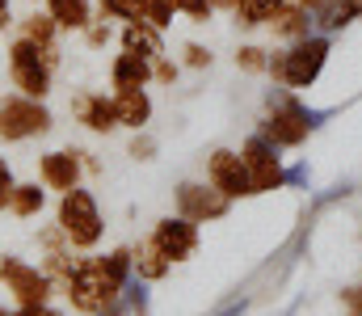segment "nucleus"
<instances>
[{"instance_id":"27","label":"nucleus","mask_w":362,"mask_h":316,"mask_svg":"<svg viewBox=\"0 0 362 316\" xmlns=\"http://www.w3.org/2000/svg\"><path fill=\"white\" fill-rule=\"evenodd\" d=\"M185 68H211V51L206 47H198V42H185Z\"/></svg>"},{"instance_id":"5","label":"nucleus","mask_w":362,"mask_h":316,"mask_svg":"<svg viewBox=\"0 0 362 316\" xmlns=\"http://www.w3.org/2000/svg\"><path fill=\"white\" fill-rule=\"evenodd\" d=\"M59 228L68 232V245H76V249H93L101 240V215H97V199H93L89 190H81V186L64 190Z\"/></svg>"},{"instance_id":"10","label":"nucleus","mask_w":362,"mask_h":316,"mask_svg":"<svg viewBox=\"0 0 362 316\" xmlns=\"http://www.w3.org/2000/svg\"><path fill=\"white\" fill-rule=\"evenodd\" d=\"M228 194L215 190V186H194V182H181L177 186V215H185L189 223H206V219H223L228 215Z\"/></svg>"},{"instance_id":"24","label":"nucleus","mask_w":362,"mask_h":316,"mask_svg":"<svg viewBox=\"0 0 362 316\" xmlns=\"http://www.w3.org/2000/svg\"><path fill=\"white\" fill-rule=\"evenodd\" d=\"M236 68L240 72H270V51L266 47H257V42H245L240 51H236Z\"/></svg>"},{"instance_id":"29","label":"nucleus","mask_w":362,"mask_h":316,"mask_svg":"<svg viewBox=\"0 0 362 316\" xmlns=\"http://www.w3.org/2000/svg\"><path fill=\"white\" fill-rule=\"evenodd\" d=\"M85 38H89V47H105V42H110V25H105V17L85 25Z\"/></svg>"},{"instance_id":"26","label":"nucleus","mask_w":362,"mask_h":316,"mask_svg":"<svg viewBox=\"0 0 362 316\" xmlns=\"http://www.w3.org/2000/svg\"><path fill=\"white\" fill-rule=\"evenodd\" d=\"M177 72H181V68L169 59V55H160V59L152 64V81H160V85H173V81H177Z\"/></svg>"},{"instance_id":"30","label":"nucleus","mask_w":362,"mask_h":316,"mask_svg":"<svg viewBox=\"0 0 362 316\" xmlns=\"http://www.w3.org/2000/svg\"><path fill=\"white\" fill-rule=\"evenodd\" d=\"M127 300H131V308L139 316H148V291H144V283H127Z\"/></svg>"},{"instance_id":"20","label":"nucleus","mask_w":362,"mask_h":316,"mask_svg":"<svg viewBox=\"0 0 362 316\" xmlns=\"http://www.w3.org/2000/svg\"><path fill=\"white\" fill-rule=\"evenodd\" d=\"M131 257H135L139 279H148V283H152V279H165V274H169V266H173V262L160 253V245H156L152 236H148V240H139V249H135Z\"/></svg>"},{"instance_id":"21","label":"nucleus","mask_w":362,"mask_h":316,"mask_svg":"<svg viewBox=\"0 0 362 316\" xmlns=\"http://www.w3.org/2000/svg\"><path fill=\"white\" fill-rule=\"evenodd\" d=\"M21 38H30V42H38V47H55V34H59V21L51 17V13H30L25 21H21Z\"/></svg>"},{"instance_id":"15","label":"nucleus","mask_w":362,"mask_h":316,"mask_svg":"<svg viewBox=\"0 0 362 316\" xmlns=\"http://www.w3.org/2000/svg\"><path fill=\"white\" fill-rule=\"evenodd\" d=\"M148 81H152V59L131 55V51L114 55V64H110V85L114 89H144Z\"/></svg>"},{"instance_id":"36","label":"nucleus","mask_w":362,"mask_h":316,"mask_svg":"<svg viewBox=\"0 0 362 316\" xmlns=\"http://www.w3.org/2000/svg\"><path fill=\"white\" fill-rule=\"evenodd\" d=\"M0 316H13V312H4V308H0Z\"/></svg>"},{"instance_id":"33","label":"nucleus","mask_w":362,"mask_h":316,"mask_svg":"<svg viewBox=\"0 0 362 316\" xmlns=\"http://www.w3.org/2000/svg\"><path fill=\"white\" fill-rule=\"evenodd\" d=\"M341 300H346V308H350V312H362V287H350Z\"/></svg>"},{"instance_id":"8","label":"nucleus","mask_w":362,"mask_h":316,"mask_svg":"<svg viewBox=\"0 0 362 316\" xmlns=\"http://www.w3.org/2000/svg\"><path fill=\"white\" fill-rule=\"evenodd\" d=\"M206 182L215 190H223L228 199H249L253 194V177H249V165L240 152H228V148H215L206 156Z\"/></svg>"},{"instance_id":"28","label":"nucleus","mask_w":362,"mask_h":316,"mask_svg":"<svg viewBox=\"0 0 362 316\" xmlns=\"http://www.w3.org/2000/svg\"><path fill=\"white\" fill-rule=\"evenodd\" d=\"M13 186H17V182H13V169H8V160L0 156V211L8 207V199H13Z\"/></svg>"},{"instance_id":"13","label":"nucleus","mask_w":362,"mask_h":316,"mask_svg":"<svg viewBox=\"0 0 362 316\" xmlns=\"http://www.w3.org/2000/svg\"><path fill=\"white\" fill-rule=\"evenodd\" d=\"M42 182L51 190H72L81 186V152H47L42 156Z\"/></svg>"},{"instance_id":"32","label":"nucleus","mask_w":362,"mask_h":316,"mask_svg":"<svg viewBox=\"0 0 362 316\" xmlns=\"http://www.w3.org/2000/svg\"><path fill=\"white\" fill-rule=\"evenodd\" d=\"M13 316H59V312H55V308H47V304H21Z\"/></svg>"},{"instance_id":"11","label":"nucleus","mask_w":362,"mask_h":316,"mask_svg":"<svg viewBox=\"0 0 362 316\" xmlns=\"http://www.w3.org/2000/svg\"><path fill=\"white\" fill-rule=\"evenodd\" d=\"M152 240L160 245V253H165L169 262H185V257H194V249H198V228H194L185 215H173V219H160V223H156Z\"/></svg>"},{"instance_id":"35","label":"nucleus","mask_w":362,"mask_h":316,"mask_svg":"<svg viewBox=\"0 0 362 316\" xmlns=\"http://www.w3.org/2000/svg\"><path fill=\"white\" fill-rule=\"evenodd\" d=\"M8 21H13V13H8V0H0V30H4Z\"/></svg>"},{"instance_id":"37","label":"nucleus","mask_w":362,"mask_h":316,"mask_svg":"<svg viewBox=\"0 0 362 316\" xmlns=\"http://www.w3.org/2000/svg\"><path fill=\"white\" fill-rule=\"evenodd\" d=\"M346 4H358V0H346Z\"/></svg>"},{"instance_id":"38","label":"nucleus","mask_w":362,"mask_h":316,"mask_svg":"<svg viewBox=\"0 0 362 316\" xmlns=\"http://www.w3.org/2000/svg\"><path fill=\"white\" fill-rule=\"evenodd\" d=\"M354 316H362V312H354Z\"/></svg>"},{"instance_id":"39","label":"nucleus","mask_w":362,"mask_h":316,"mask_svg":"<svg viewBox=\"0 0 362 316\" xmlns=\"http://www.w3.org/2000/svg\"><path fill=\"white\" fill-rule=\"evenodd\" d=\"M358 4H362V0H358Z\"/></svg>"},{"instance_id":"12","label":"nucleus","mask_w":362,"mask_h":316,"mask_svg":"<svg viewBox=\"0 0 362 316\" xmlns=\"http://www.w3.org/2000/svg\"><path fill=\"white\" fill-rule=\"evenodd\" d=\"M122 51L144 55V59H160L165 55V30H156L152 21H127L122 25Z\"/></svg>"},{"instance_id":"2","label":"nucleus","mask_w":362,"mask_h":316,"mask_svg":"<svg viewBox=\"0 0 362 316\" xmlns=\"http://www.w3.org/2000/svg\"><path fill=\"white\" fill-rule=\"evenodd\" d=\"M64 291H68V300H72V308H76V312L97 316V312H105V308H114V304H118L122 283H118V279H110V270L101 266V257H85V262H76V266L68 270Z\"/></svg>"},{"instance_id":"1","label":"nucleus","mask_w":362,"mask_h":316,"mask_svg":"<svg viewBox=\"0 0 362 316\" xmlns=\"http://www.w3.org/2000/svg\"><path fill=\"white\" fill-rule=\"evenodd\" d=\"M312 114H308V105L295 98V89H286V85H278L270 98H266V118H262V135L270 139L274 148H299V144H308V135H312Z\"/></svg>"},{"instance_id":"19","label":"nucleus","mask_w":362,"mask_h":316,"mask_svg":"<svg viewBox=\"0 0 362 316\" xmlns=\"http://www.w3.org/2000/svg\"><path fill=\"white\" fill-rule=\"evenodd\" d=\"M47 13L59 21V30H85L93 21L89 0H47Z\"/></svg>"},{"instance_id":"4","label":"nucleus","mask_w":362,"mask_h":316,"mask_svg":"<svg viewBox=\"0 0 362 316\" xmlns=\"http://www.w3.org/2000/svg\"><path fill=\"white\" fill-rule=\"evenodd\" d=\"M55 64H59V51H55V47H38V42H30V38H17L13 51H8V76H13L17 93L38 98V102L51 93V72H55Z\"/></svg>"},{"instance_id":"14","label":"nucleus","mask_w":362,"mask_h":316,"mask_svg":"<svg viewBox=\"0 0 362 316\" xmlns=\"http://www.w3.org/2000/svg\"><path fill=\"white\" fill-rule=\"evenodd\" d=\"M312 21H316V17H312L303 4H295V0H291V4H282V8L274 13L266 25H270L274 38H282V42H295V38H308V34H312Z\"/></svg>"},{"instance_id":"22","label":"nucleus","mask_w":362,"mask_h":316,"mask_svg":"<svg viewBox=\"0 0 362 316\" xmlns=\"http://www.w3.org/2000/svg\"><path fill=\"white\" fill-rule=\"evenodd\" d=\"M47 203V194L38 190V186H13V199H8V211L13 215H21V219H30V215H38Z\"/></svg>"},{"instance_id":"9","label":"nucleus","mask_w":362,"mask_h":316,"mask_svg":"<svg viewBox=\"0 0 362 316\" xmlns=\"http://www.w3.org/2000/svg\"><path fill=\"white\" fill-rule=\"evenodd\" d=\"M0 279L8 283V291L21 304H47V295H51V274L38 270V266H25L17 257H4L0 262Z\"/></svg>"},{"instance_id":"3","label":"nucleus","mask_w":362,"mask_h":316,"mask_svg":"<svg viewBox=\"0 0 362 316\" xmlns=\"http://www.w3.org/2000/svg\"><path fill=\"white\" fill-rule=\"evenodd\" d=\"M329 55H333V38L329 34H308V38H295L286 51H278V59H282V76H278V85H286V89H312L316 81H320V72L329 68Z\"/></svg>"},{"instance_id":"31","label":"nucleus","mask_w":362,"mask_h":316,"mask_svg":"<svg viewBox=\"0 0 362 316\" xmlns=\"http://www.w3.org/2000/svg\"><path fill=\"white\" fill-rule=\"evenodd\" d=\"M152 152H156V144H152L148 135H135V144H131V156H135V160H148Z\"/></svg>"},{"instance_id":"18","label":"nucleus","mask_w":362,"mask_h":316,"mask_svg":"<svg viewBox=\"0 0 362 316\" xmlns=\"http://www.w3.org/2000/svg\"><path fill=\"white\" fill-rule=\"evenodd\" d=\"M282 4H291V0H232V17H236V25L240 30H257V25H266L274 13L282 8Z\"/></svg>"},{"instance_id":"16","label":"nucleus","mask_w":362,"mask_h":316,"mask_svg":"<svg viewBox=\"0 0 362 316\" xmlns=\"http://www.w3.org/2000/svg\"><path fill=\"white\" fill-rule=\"evenodd\" d=\"M114 110H118V127L144 131L148 118H152V98H148L144 89H118V93H114Z\"/></svg>"},{"instance_id":"17","label":"nucleus","mask_w":362,"mask_h":316,"mask_svg":"<svg viewBox=\"0 0 362 316\" xmlns=\"http://www.w3.org/2000/svg\"><path fill=\"white\" fill-rule=\"evenodd\" d=\"M76 118L97 131V135H105V131H114L118 127V110H114V98H105V93H85L81 105H76Z\"/></svg>"},{"instance_id":"7","label":"nucleus","mask_w":362,"mask_h":316,"mask_svg":"<svg viewBox=\"0 0 362 316\" xmlns=\"http://www.w3.org/2000/svg\"><path fill=\"white\" fill-rule=\"evenodd\" d=\"M278 152H282V148H274L262 131L245 139L240 156H245V165H249L253 194H270V190H282V186H286V169H282V156H278Z\"/></svg>"},{"instance_id":"25","label":"nucleus","mask_w":362,"mask_h":316,"mask_svg":"<svg viewBox=\"0 0 362 316\" xmlns=\"http://www.w3.org/2000/svg\"><path fill=\"white\" fill-rule=\"evenodd\" d=\"M177 13H185L189 21H211L215 0H177Z\"/></svg>"},{"instance_id":"23","label":"nucleus","mask_w":362,"mask_h":316,"mask_svg":"<svg viewBox=\"0 0 362 316\" xmlns=\"http://www.w3.org/2000/svg\"><path fill=\"white\" fill-rule=\"evenodd\" d=\"M101 17H114V21H144V17H148V0H101Z\"/></svg>"},{"instance_id":"34","label":"nucleus","mask_w":362,"mask_h":316,"mask_svg":"<svg viewBox=\"0 0 362 316\" xmlns=\"http://www.w3.org/2000/svg\"><path fill=\"white\" fill-rule=\"evenodd\" d=\"M295 4H303V8H308L312 17H320V13H325V8H329L333 0H295Z\"/></svg>"},{"instance_id":"6","label":"nucleus","mask_w":362,"mask_h":316,"mask_svg":"<svg viewBox=\"0 0 362 316\" xmlns=\"http://www.w3.org/2000/svg\"><path fill=\"white\" fill-rule=\"evenodd\" d=\"M42 131H51V114L38 98H25V93L0 98V139L17 144V139L42 135Z\"/></svg>"}]
</instances>
